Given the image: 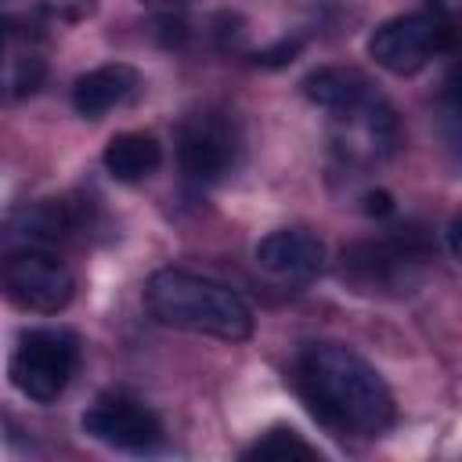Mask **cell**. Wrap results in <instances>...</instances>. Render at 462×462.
Wrapping results in <instances>:
<instances>
[{"label": "cell", "mask_w": 462, "mask_h": 462, "mask_svg": "<svg viewBox=\"0 0 462 462\" xmlns=\"http://www.w3.org/2000/svg\"><path fill=\"white\" fill-rule=\"evenodd\" d=\"M83 433L116 451H155L162 444V422L152 408L130 397H97L83 411Z\"/></svg>", "instance_id": "7"}, {"label": "cell", "mask_w": 462, "mask_h": 462, "mask_svg": "<svg viewBox=\"0 0 462 462\" xmlns=\"http://www.w3.org/2000/svg\"><path fill=\"white\" fill-rule=\"evenodd\" d=\"M448 249H451V256L462 263V213H455L451 224H448Z\"/></svg>", "instance_id": "18"}, {"label": "cell", "mask_w": 462, "mask_h": 462, "mask_svg": "<svg viewBox=\"0 0 462 462\" xmlns=\"http://www.w3.org/2000/svg\"><path fill=\"white\" fill-rule=\"evenodd\" d=\"M256 263L289 285H307L325 271V242L303 227H278L253 249Z\"/></svg>", "instance_id": "9"}, {"label": "cell", "mask_w": 462, "mask_h": 462, "mask_svg": "<svg viewBox=\"0 0 462 462\" xmlns=\"http://www.w3.org/2000/svg\"><path fill=\"white\" fill-rule=\"evenodd\" d=\"M296 383L328 430L379 437L393 422V393L386 379L343 343H310L296 357Z\"/></svg>", "instance_id": "1"}, {"label": "cell", "mask_w": 462, "mask_h": 462, "mask_svg": "<svg viewBox=\"0 0 462 462\" xmlns=\"http://www.w3.org/2000/svg\"><path fill=\"white\" fill-rule=\"evenodd\" d=\"M365 213H368V217H390V213H393L390 191H383V188L368 191V195H365Z\"/></svg>", "instance_id": "17"}, {"label": "cell", "mask_w": 462, "mask_h": 462, "mask_svg": "<svg viewBox=\"0 0 462 462\" xmlns=\"http://www.w3.org/2000/svg\"><path fill=\"white\" fill-rule=\"evenodd\" d=\"M451 47H455V29L440 11L397 14L368 36V58L393 76H411Z\"/></svg>", "instance_id": "5"}, {"label": "cell", "mask_w": 462, "mask_h": 462, "mask_svg": "<svg viewBox=\"0 0 462 462\" xmlns=\"http://www.w3.org/2000/svg\"><path fill=\"white\" fill-rule=\"evenodd\" d=\"M72 231H79V213L69 202H58V199L22 206L7 217V238H18L22 245H36V249L65 242Z\"/></svg>", "instance_id": "12"}, {"label": "cell", "mask_w": 462, "mask_h": 462, "mask_svg": "<svg viewBox=\"0 0 462 462\" xmlns=\"http://www.w3.org/2000/svg\"><path fill=\"white\" fill-rule=\"evenodd\" d=\"M79 368V339L65 328H29L11 354V383L36 404L58 401Z\"/></svg>", "instance_id": "4"}, {"label": "cell", "mask_w": 462, "mask_h": 462, "mask_svg": "<svg viewBox=\"0 0 462 462\" xmlns=\"http://www.w3.org/2000/svg\"><path fill=\"white\" fill-rule=\"evenodd\" d=\"M141 72L134 65H123V61H112V65H97L90 72H83L76 83H72V108L83 116V119H101L108 116L112 108H123L130 105L137 94H141Z\"/></svg>", "instance_id": "11"}, {"label": "cell", "mask_w": 462, "mask_h": 462, "mask_svg": "<svg viewBox=\"0 0 462 462\" xmlns=\"http://www.w3.org/2000/svg\"><path fill=\"white\" fill-rule=\"evenodd\" d=\"M40 83H43V61L36 54H22V58L11 61V76H7V87H11L7 94L11 97L32 94V90H40Z\"/></svg>", "instance_id": "15"}, {"label": "cell", "mask_w": 462, "mask_h": 462, "mask_svg": "<svg viewBox=\"0 0 462 462\" xmlns=\"http://www.w3.org/2000/svg\"><path fill=\"white\" fill-rule=\"evenodd\" d=\"M300 51H303V40H300V36H292V40L285 36V40H278V43L256 51V65H263V69H278V65H289Z\"/></svg>", "instance_id": "16"}, {"label": "cell", "mask_w": 462, "mask_h": 462, "mask_svg": "<svg viewBox=\"0 0 462 462\" xmlns=\"http://www.w3.org/2000/svg\"><path fill=\"white\" fill-rule=\"evenodd\" d=\"M433 256V242L422 224H401L383 238L350 242L339 253V278L354 292L401 296L408 292Z\"/></svg>", "instance_id": "3"}, {"label": "cell", "mask_w": 462, "mask_h": 462, "mask_svg": "<svg viewBox=\"0 0 462 462\" xmlns=\"http://www.w3.org/2000/svg\"><path fill=\"white\" fill-rule=\"evenodd\" d=\"M242 458H321V451L307 444L292 426H274L260 440H253Z\"/></svg>", "instance_id": "14"}, {"label": "cell", "mask_w": 462, "mask_h": 462, "mask_svg": "<svg viewBox=\"0 0 462 462\" xmlns=\"http://www.w3.org/2000/svg\"><path fill=\"white\" fill-rule=\"evenodd\" d=\"M303 94L310 105H318L321 112H328L332 119L339 123H357L375 101L379 94L372 90V83L354 72V69H336V65H325V69H314L307 79H303Z\"/></svg>", "instance_id": "10"}, {"label": "cell", "mask_w": 462, "mask_h": 462, "mask_svg": "<svg viewBox=\"0 0 462 462\" xmlns=\"http://www.w3.org/2000/svg\"><path fill=\"white\" fill-rule=\"evenodd\" d=\"M144 307L166 328L213 336L224 343H242L253 336V310L235 289L180 267H162L144 282Z\"/></svg>", "instance_id": "2"}, {"label": "cell", "mask_w": 462, "mask_h": 462, "mask_svg": "<svg viewBox=\"0 0 462 462\" xmlns=\"http://www.w3.org/2000/svg\"><path fill=\"white\" fill-rule=\"evenodd\" d=\"M105 170L123 180V184H134V180H144L159 170L162 162V144L155 141V134H144V130H130V134H116L108 144H105Z\"/></svg>", "instance_id": "13"}, {"label": "cell", "mask_w": 462, "mask_h": 462, "mask_svg": "<svg viewBox=\"0 0 462 462\" xmlns=\"http://www.w3.org/2000/svg\"><path fill=\"white\" fill-rule=\"evenodd\" d=\"M4 292L22 310L58 314L69 307L76 292V278L54 253L22 245V249H11L4 260Z\"/></svg>", "instance_id": "6"}, {"label": "cell", "mask_w": 462, "mask_h": 462, "mask_svg": "<svg viewBox=\"0 0 462 462\" xmlns=\"http://www.w3.org/2000/svg\"><path fill=\"white\" fill-rule=\"evenodd\" d=\"M177 159L188 177L217 180L235 162V134L213 112H195L177 130Z\"/></svg>", "instance_id": "8"}]
</instances>
